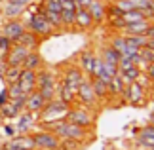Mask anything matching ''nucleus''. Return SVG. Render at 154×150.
Listing matches in <instances>:
<instances>
[{"mask_svg":"<svg viewBox=\"0 0 154 150\" xmlns=\"http://www.w3.org/2000/svg\"><path fill=\"white\" fill-rule=\"evenodd\" d=\"M34 146L44 148V150H57L59 148V137L53 131H42V133L32 135Z\"/></svg>","mask_w":154,"mask_h":150,"instance_id":"nucleus-5","label":"nucleus"},{"mask_svg":"<svg viewBox=\"0 0 154 150\" xmlns=\"http://www.w3.org/2000/svg\"><path fill=\"white\" fill-rule=\"evenodd\" d=\"M91 0H74V4H76V8H88L90 6Z\"/></svg>","mask_w":154,"mask_h":150,"instance_id":"nucleus-42","label":"nucleus"},{"mask_svg":"<svg viewBox=\"0 0 154 150\" xmlns=\"http://www.w3.org/2000/svg\"><path fill=\"white\" fill-rule=\"evenodd\" d=\"M59 95H61V101H63V103L70 105V103L74 101V95H76V93H72V91H70V89H69V87L63 84V86H61V89H59Z\"/></svg>","mask_w":154,"mask_h":150,"instance_id":"nucleus-31","label":"nucleus"},{"mask_svg":"<svg viewBox=\"0 0 154 150\" xmlns=\"http://www.w3.org/2000/svg\"><path fill=\"white\" fill-rule=\"evenodd\" d=\"M6 69H8V65H6V61H0V76H4Z\"/></svg>","mask_w":154,"mask_h":150,"instance_id":"nucleus-45","label":"nucleus"},{"mask_svg":"<svg viewBox=\"0 0 154 150\" xmlns=\"http://www.w3.org/2000/svg\"><path fill=\"white\" fill-rule=\"evenodd\" d=\"M106 87H109V95H122L124 93V82L120 80V76H114L106 82Z\"/></svg>","mask_w":154,"mask_h":150,"instance_id":"nucleus-22","label":"nucleus"},{"mask_svg":"<svg viewBox=\"0 0 154 150\" xmlns=\"http://www.w3.org/2000/svg\"><path fill=\"white\" fill-rule=\"evenodd\" d=\"M84 80V74H82V70L80 69H70L67 70V74H65V86H67L72 93H76V89H78L80 86V82Z\"/></svg>","mask_w":154,"mask_h":150,"instance_id":"nucleus-13","label":"nucleus"},{"mask_svg":"<svg viewBox=\"0 0 154 150\" xmlns=\"http://www.w3.org/2000/svg\"><path fill=\"white\" fill-rule=\"evenodd\" d=\"M40 63H42V59H40V55H38V53H32V51H29V55L25 57V61H23V65H21V67H23V69H31V70H38Z\"/></svg>","mask_w":154,"mask_h":150,"instance_id":"nucleus-25","label":"nucleus"},{"mask_svg":"<svg viewBox=\"0 0 154 150\" xmlns=\"http://www.w3.org/2000/svg\"><path fill=\"white\" fill-rule=\"evenodd\" d=\"M80 145V141H74V139H65V142L61 145V142H59V146H61L63 150H74L76 146Z\"/></svg>","mask_w":154,"mask_h":150,"instance_id":"nucleus-38","label":"nucleus"},{"mask_svg":"<svg viewBox=\"0 0 154 150\" xmlns=\"http://www.w3.org/2000/svg\"><path fill=\"white\" fill-rule=\"evenodd\" d=\"M146 38H154V25H149V31H146Z\"/></svg>","mask_w":154,"mask_h":150,"instance_id":"nucleus-46","label":"nucleus"},{"mask_svg":"<svg viewBox=\"0 0 154 150\" xmlns=\"http://www.w3.org/2000/svg\"><path fill=\"white\" fill-rule=\"evenodd\" d=\"M67 120H69V122H72V124H76V125H80V127H90V125L93 124L91 114L88 112V110H84V109H74V110H69Z\"/></svg>","mask_w":154,"mask_h":150,"instance_id":"nucleus-9","label":"nucleus"},{"mask_svg":"<svg viewBox=\"0 0 154 150\" xmlns=\"http://www.w3.org/2000/svg\"><path fill=\"white\" fill-rule=\"evenodd\" d=\"M74 11L76 10H61V23L63 25H74Z\"/></svg>","mask_w":154,"mask_h":150,"instance_id":"nucleus-32","label":"nucleus"},{"mask_svg":"<svg viewBox=\"0 0 154 150\" xmlns=\"http://www.w3.org/2000/svg\"><path fill=\"white\" fill-rule=\"evenodd\" d=\"M19 114V110H17V106L11 103V101H6V103L0 106V116L2 118H14Z\"/></svg>","mask_w":154,"mask_h":150,"instance_id":"nucleus-27","label":"nucleus"},{"mask_svg":"<svg viewBox=\"0 0 154 150\" xmlns=\"http://www.w3.org/2000/svg\"><path fill=\"white\" fill-rule=\"evenodd\" d=\"M149 76H150L152 80H154V61L150 63V67H149Z\"/></svg>","mask_w":154,"mask_h":150,"instance_id":"nucleus-48","label":"nucleus"},{"mask_svg":"<svg viewBox=\"0 0 154 150\" xmlns=\"http://www.w3.org/2000/svg\"><path fill=\"white\" fill-rule=\"evenodd\" d=\"M10 46H11V40H10L8 36H4V34H0V50L8 51V50H10Z\"/></svg>","mask_w":154,"mask_h":150,"instance_id":"nucleus-41","label":"nucleus"},{"mask_svg":"<svg viewBox=\"0 0 154 150\" xmlns=\"http://www.w3.org/2000/svg\"><path fill=\"white\" fill-rule=\"evenodd\" d=\"M103 63H109V65H114V67H118V61H120V53H118L112 46L109 47H105V51H103Z\"/></svg>","mask_w":154,"mask_h":150,"instance_id":"nucleus-23","label":"nucleus"},{"mask_svg":"<svg viewBox=\"0 0 154 150\" xmlns=\"http://www.w3.org/2000/svg\"><path fill=\"white\" fill-rule=\"evenodd\" d=\"M76 93H78V97L84 101L86 105H91V103H95V93H93V89H91V84L86 80H82L80 82V86H78V89H76Z\"/></svg>","mask_w":154,"mask_h":150,"instance_id":"nucleus-15","label":"nucleus"},{"mask_svg":"<svg viewBox=\"0 0 154 150\" xmlns=\"http://www.w3.org/2000/svg\"><path fill=\"white\" fill-rule=\"evenodd\" d=\"M90 84H91V89H93V93H95V97L103 99V97H106V95H109V87H106V82H103L101 78H93Z\"/></svg>","mask_w":154,"mask_h":150,"instance_id":"nucleus-21","label":"nucleus"},{"mask_svg":"<svg viewBox=\"0 0 154 150\" xmlns=\"http://www.w3.org/2000/svg\"><path fill=\"white\" fill-rule=\"evenodd\" d=\"M29 29H31V32H34L36 36H48V34L53 31V25L38 11V14H34L31 17V21H29Z\"/></svg>","mask_w":154,"mask_h":150,"instance_id":"nucleus-4","label":"nucleus"},{"mask_svg":"<svg viewBox=\"0 0 154 150\" xmlns=\"http://www.w3.org/2000/svg\"><path fill=\"white\" fill-rule=\"evenodd\" d=\"M23 32H25V25H23L21 21L14 19V21H8V23L4 25V32H2V34H4V36H8L11 42H15Z\"/></svg>","mask_w":154,"mask_h":150,"instance_id":"nucleus-11","label":"nucleus"},{"mask_svg":"<svg viewBox=\"0 0 154 150\" xmlns=\"http://www.w3.org/2000/svg\"><path fill=\"white\" fill-rule=\"evenodd\" d=\"M15 42H17V44H21V46H25L27 50H32V47L38 44V36L34 32H31V31H25Z\"/></svg>","mask_w":154,"mask_h":150,"instance_id":"nucleus-19","label":"nucleus"},{"mask_svg":"<svg viewBox=\"0 0 154 150\" xmlns=\"http://www.w3.org/2000/svg\"><path fill=\"white\" fill-rule=\"evenodd\" d=\"M86 10L90 11V15H91L93 23H101L105 17H106V6L101 2V0H91L90 6H88Z\"/></svg>","mask_w":154,"mask_h":150,"instance_id":"nucleus-14","label":"nucleus"},{"mask_svg":"<svg viewBox=\"0 0 154 150\" xmlns=\"http://www.w3.org/2000/svg\"><path fill=\"white\" fill-rule=\"evenodd\" d=\"M19 87L23 89V93H25V95L34 91V89H36V70L23 69L21 70V76H19Z\"/></svg>","mask_w":154,"mask_h":150,"instance_id":"nucleus-10","label":"nucleus"},{"mask_svg":"<svg viewBox=\"0 0 154 150\" xmlns=\"http://www.w3.org/2000/svg\"><path fill=\"white\" fill-rule=\"evenodd\" d=\"M80 63H82V67H84V70L88 74L91 72V63H93V55L90 51H86V53H82V59H80Z\"/></svg>","mask_w":154,"mask_h":150,"instance_id":"nucleus-35","label":"nucleus"},{"mask_svg":"<svg viewBox=\"0 0 154 150\" xmlns=\"http://www.w3.org/2000/svg\"><path fill=\"white\" fill-rule=\"evenodd\" d=\"M6 101H10L8 99V89H2V91H0V106H2Z\"/></svg>","mask_w":154,"mask_h":150,"instance_id":"nucleus-43","label":"nucleus"},{"mask_svg":"<svg viewBox=\"0 0 154 150\" xmlns=\"http://www.w3.org/2000/svg\"><path fill=\"white\" fill-rule=\"evenodd\" d=\"M32 114H38V112H29V114H23V116H19V120H17V129L23 131V133H27V131L31 129V125L34 124Z\"/></svg>","mask_w":154,"mask_h":150,"instance_id":"nucleus-26","label":"nucleus"},{"mask_svg":"<svg viewBox=\"0 0 154 150\" xmlns=\"http://www.w3.org/2000/svg\"><path fill=\"white\" fill-rule=\"evenodd\" d=\"M110 46L122 55L124 50H126V38H124V36H116V38H112V40H110Z\"/></svg>","mask_w":154,"mask_h":150,"instance_id":"nucleus-34","label":"nucleus"},{"mask_svg":"<svg viewBox=\"0 0 154 150\" xmlns=\"http://www.w3.org/2000/svg\"><path fill=\"white\" fill-rule=\"evenodd\" d=\"M51 131H53L57 137H61V139H74V141H84V137L88 135V133H86V127H80V125L69 122V120L59 122Z\"/></svg>","mask_w":154,"mask_h":150,"instance_id":"nucleus-2","label":"nucleus"},{"mask_svg":"<svg viewBox=\"0 0 154 150\" xmlns=\"http://www.w3.org/2000/svg\"><path fill=\"white\" fill-rule=\"evenodd\" d=\"M124 99L129 101L131 105H141L143 103V99H145V89L143 86H141L139 82H131V84H128L126 87H124Z\"/></svg>","mask_w":154,"mask_h":150,"instance_id":"nucleus-7","label":"nucleus"},{"mask_svg":"<svg viewBox=\"0 0 154 150\" xmlns=\"http://www.w3.org/2000/svg\"><path fill=\"white\" fill-rule=\"evenodd\" d=\"M103 72L109 76V78H114V76H118V67L109 65V63H103Z\"/></svg>","mask_w":154,"mask_h":150,"instance_id":"nucleus-37","label":"nucleus"},{"mask_svg":"<svg viewBox=\"0 0 154 150\" xmlns=\"http://www.w3.org/2000/svg\"><path fill=\"white\" fill-rule=\"evenodd\" d=\"M129 2L133 4V8H135V10H143V11H146V8H149V2H150V0H129Z\"/></svg>","mask_w":154,"mask_h":150,"instance_id":"nucleus-40","label":"nucleus"},{"mask_svg":"<svg viewBox=\"0 0 154 150\" xmlns=\"http://www.w3.org/2000/svg\"><path fill=\"white\" fill-rule=\"evenodd\" d=\"M42 8H46V10H51V11H55V14H61L63 6H61V0H44Z\"/></svg>","mask_w":154,"mask_h":150,"instance_id":"nucleus-33","label":"nucleus"},{"mask_svg":"<svg viewBox=\"0 0 154 150\" xmlns=\"http://www.w3.org/2000/svg\"><path fill=\"white\" fill-rule=\"evenodd\" d=\"M44 105H46V99L40 95L36 89L34 91H31L27 95V101H25V109L29 110V112H40L44 109Z\"/></svg>","mask_w":154,"mask_h":150,"instance_id":"nucleus-12","label":"nucleus"},{"mask_svg":"<svg viewBox=\"0 0 154 150\" xmlns=\"http://www.w3.org/2000/svg\"><path fill=\"white\" fill-rule=\"evenodd\" d=\"M70 110V106L67 103H63V101H46L44 109L40 110L42 112V116H40V124L44 125H50L53 129L59 122H63V120H67V114Z\"/></svg>","mask_w":154,"mask_h":150,"instance_id":"nucleus-1","label":"nucleus"},{"mask_svg":"<svg viewBox=\"0 0 154 150\" xmlns=\"http://www.w3.org/2000/svg\"><path fill=\"white\" fill-rule=\"evenodd\" d=\"M40 14H42V15H44L46 19H48V21L51 23L53 27H61V25H63V23H61V15H59V14H55V11L42 8V10H40Z\"/></svg>","mask_w":154,"mask_h":150,"instance_id":"nucleus-30","label":"nucleus"},{"mask_svg":"<svg viewBox=\"0 0 154 150\" xmlns=\"http://www.w3.org/2000/svg\"><path fill=\"white\" fill-rule=\"evenodd\" d=\"M34 141L32 137L23 135V137H11V141H8L2 146V150H34Z\"/></svg>","mask_w":154,"mask_h":150,"instance_id":"nucleus-8","label":"nucleus"},{"mask_svg":"<svg viewBox=\"0 0 154 150\" xmlns=\"http://www.w3.org/2000/svg\"><path fill=\"white\" fill-rule=\"evenodd\" d=\"M146 17H150L146 11H143V10H129V11H126V14H122V19H124V23H137V21H143V19H146Z\"/></svg>","mask_w":154,"mask_h":150,"instance_id":"nucleus-18","label":"nucleus"},{"mask_svg":"<svg viewBox=\"0 0 154 150\" xmlns=\"http://www.w3.org/2000/svg\"><path fill=\"white\" fill-rule=\"evenodd\" d=\"M14 2H17V4H21V6H25V8H27V6L32 2V0H14Z\"/></svg>","mask_w":154,"mask_h":150,"instance_id":"nucleus-47","label":"nucleus"},{"mask_svg":"<svg viewBox=\"0 0 154 150\" xmlns=\"http://www.w3.org/2000/svg\"><path fill=\"white\" fill-rule=\"evenodd\" d=\"M74 25H78L80 29H88L93 25V19L90 15V11H88L86 8H76L74 11Z\"/></svg>","mask_w":154,"mask_h":150,"instance_id":"nucleus-16","label":"nucleus"},{"mask_svg":"<svg viewBox=\"0 0 154 150\" xmlns=\"http://www.w3.org/2000/svg\"><path fill=\"white\" fill-rule=\"evenodd\" d=\"M8 99L10 101H15V99H21V97H25V93H23V89L19 87V82H15V84H8Z\"/></svg>","mask_w":154,"mask_h":150,"instance_id":"nucleus-29","label":"nucleus"},{"mask_svg":"<svg viewBox=\"0 0 154 150\" xmlns=\"http://www.w3.org/2000/svg\"><path fill=\"white\" fill-rule=\"evenodd\" d=\"M4 133L11 139V137H14V133H15V127H11V125H4Z\"/></svg>","mask_w":154,"mask_h":150,"instance_id":"nucleus-44","label":"nucleus"},{"mask_svg":"<svg viewBox=\"0 0 154 150\" xmlns=\"http://www.w3.org/2000/svg\"><path fill=\"white\" fill-rule=\"evenodd\" d=\"M29 51H31V50H27V47L21 46V44L10 46L8 57H6V65H8V67H21L23 61H25V57L29 55Z\"/></svg>","mask_w":154,"mask_h":150,"instance_id":"nucleus-6","label":"nucleus"},{"mask_svg":"<svg viewBox=\"0 0 154 150\" xmlns=\"http://www.w3.org/2000/svg\"><path fill=\"white\" fill-rule=\"evenodd\" d=\"M150 116H152V120H154V103H152V114H150Z\"/></svg>","mask_w":154,"mask_h":150,"instance_id":"nucleus-49","label":"nucleus"},{"mask_svg":"<svg viewBox=\"0 0 154 150\" xmlns=\"http://www.w3.org/2000/svg\"><path fill=\"white\" fill-rule=\"evenodd\" d=\"M36 86H38V93L42 95L46 101L53 99V93L57 91L55 89V76L50 70H36Z\"/></svg>","mask_w":154,"mask_h":150,"instance_id":"nucleus-3","label":"nucleus"},{"mask_svg":"<svg viewBox=\"0 0 154 150\" xmlns=\"http://www.w3.org/2000/svg\"><path fill=\"white\" fill-rule=\"evenodd\" d=\"M124 38H126V44H128V46L139 47V50H141V47H145V46H146V40H149L145 34H126Z\"/></svg>","mask_w":154,"mask_h":150,"instance_id":"nucleus-24","label":"nucleus"},{"mask_svg":"<svg viewBox=\"0 0 154 150\" xmlns=\"http://www.w3.org/2000/svg\"><path fill=\"white\" fill-rule=\"evenodd\" d=\"M23 11H25V6L14 2V0H8V4H6V8H4V15H6V17H11V19H15V17H19Z\"/></svg>","mask_w":154,"mask_h":150,"instance_id":"nucleus-20","label":"nucleus"},{"mask_svg":"<svg viewBox=\"0 0 154 150\" xmlns=\"http://www.w3.org/2000/svg\"><path fill=\"white\" fill-rule=\"evenodd\" d=\"M139 142L145 145V146H149V148H152L154 146V135H139Z\"/></svg>","mask_w":154,"mask_h":150,"instance_id":"nucleus-39","label":"nucleus"},{"mask_svg":"<svg viewBox=\"0 0 154 150\" xmlns=\"http://www.w3.org/2000/svg\"><path fill=\"white\" fill-rule=\"evenodd\" d=\"M21 70H23V67H8V69H6V72H4L6 82H8V84H15V82H19Z\"/></svg>","mask_w":154,"mask_h":150,"instance_id":"nucleus-28","label":"nucleus"},{"mask_svg":"<svg viewBox=\"0 0 154 150\" xmlns=\"http://www.w3.org/2000/svg\"><path fill=\"white\" fill-rule=\"evenodd\" d=\"M149 25H150V23L146 19L137 21V23H126V25H124V31H126V34H145V36H146Z\"/></svg>","mask_w":154,"mask_h":150,"instance_id":"nucleus-17","label":"nucleus"},{"mask_svg":"<svg viewBox=\"0 0 154 150\" xmlns=\"http://www.w3.org/2000/svg\"><path fill=\"white\" fill-rule=\"evenodd\" d=\"M114 6L122 11V14H126V11L133 10V4L129 2V0H114Z\"/></svg>","mask_w":154,"mask_h":150,"instance_id":"nucleus-36","label":"nucleus"}]
</instances>
